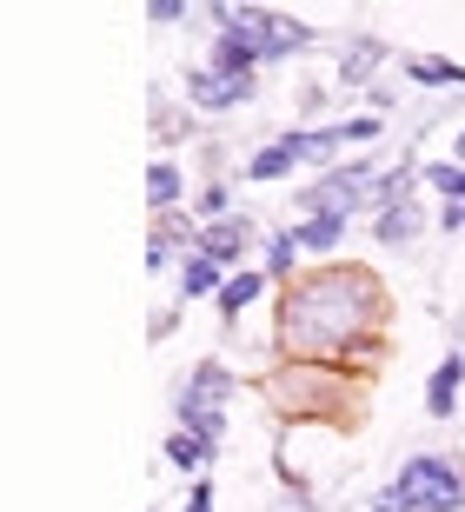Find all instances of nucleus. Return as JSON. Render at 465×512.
Masks as SVG:
<instances>
[{"mask_svg": "<svg viewBox=\"0 0 465 512\" xmlns=\"http://www.w3.org/2000/svg\"><path fill=\"white\" fill-rule=\"evenodd\" d=\"M200 213L226 220V187H220V180H206V187H200Z\"/></svg>", "mask_w": 465, "mask_h": 512, "instance_id": "aec40b11", "label": "nucleus"}, {"mask_svg": "<svg viewBox=\"0 0 465 512\" xmlns=\"http://www.w3.org/2000/svg\"><path fill=\"white\" fill-rule=\"evenodd\" d=\"M299 253H333L339 240H346V220L339 213H306V227H293Z\"/></svg>", "mask_w": 465, "mask_h": 512, "instance_id": "9b49d317", "label": "nucleus"}, {"mask_svg": "<svg viewBox=\"0 0 465 512\" xmlns=\"http://www.w3.org/2000/svg\"><path fill=\"white\" fill-rule=\"evenodd\" d=\"M260 286H266V273H233V280H226V293H220V320H240L246 306L260 300Z\"/></svg>", "mask_w": 465, "mask_h": 512, "instance_id": "ddd939ff", "label": "nucleus"}, {"mask_svg": "<svg viewBox=\"0 0 465 512\" xmlns=\"http://www.w3.org/2000/svg\"><path fill=\"white\" fill-rule=\"evenodd\" d=\"M193 253H206V260L233 266V260L246 253V220H233V213H226V220H213V227H200V233H193Z\"/></svg>", "mask_w": 465, "mask_h": 512, "instance_id": "423d86ee", "label": "nucleus"}, {"mask_svg": "<svg viewBox=\"0 0 465 512\" xmlns=\"http://www.w3.org/2000/svg\"><path fill=\"white\" fill-rule=\"evenodd\" d=\"M392 486L412 512H465V466L446 453H412Z\"/></svg>", "mask_w": 465, "mask_h": 512, "instance_id": "f03ea898", "label": "nucleus"}, {"mask_svg": "<svg viewBox=\"0 0 465 512\" xmlns=\"http://www.w3.org/2000/svg\"><path fill=\"white\" fill-rule=\"evenodd\" d=\"M213 453H220V446H206V439H193V433H173L167 439V459H173V466H186V473L213 466Z\"/></svg>", "mask_w": 465, "mask_h": 512, "instance_id": "4468645a", "label": "nucleus"}, {"mask_svg": "<svg viewBox=\"0 0 465 512\" xmlns=\"http://www.w3.org/2000/svg\"><path fill=\"white\" fill-rule=\"evenodd\" d=\"M233 399V373H226L220 360H200L193 373H186V393H180V413H206V406H220Z\"/></svg>", "mask_w": 465, "mask_h": 512, "instance_id": "20e7f679", "label": "nucleus"}, {"mask_svg": "<svg viewBox=\"0 0 465 512\" xmlns=\"http://www.w3.org/2000/svg\"><path fill=\"white\" fill-rule=\"evenodd\" d=\"M412 233H419V207H412V200H392V207L372 213V240H379V247H406Z\"/></svg>", "mask_w": 465, "mask_h": 512, "instance_id": "1a4fd4ad", "label": "nucleus"}, {"mask_svg": "<svg viewBox=\"0 0 465 512\" xmlns=\"http://www.w3.org/2000/svg\"><path fill=\"white\" fill-rule=\"evenodd\" d=\"M186 512H213V486H206V479L193 486V493H186Z\"/></svg>", "mask_w": 465, "mask_h": 512, "instance_id": "412c9836", "label": "nucleus"}, {"mask_svg": "<svg viewBox=\"0 0 465 512\" xmlns=\"http://www.w3.org/2000/svg\"><path fill=\"white\" fill-rule=\"evenodd\" d=\"M186 94L206 114H226V107H246V100L260 94V80H233V74H213V67H193L186 74Z\"/></svg>", "mask_w": 465, "mask_h": 512, "instance_id": "7ed1b4c3", "label": "nucleus"}, {"mask_svg": "<svg viewBox=\"0 0 465 512\" xmlns=\"http://www.w3.org/2000/svg\"><path fill=\"white\" fill-rule=\"evenodd\" d=\"M186 14H193L186 0H147V20H153V27H173V20H186Z\"/></svg>", "mask_w": 465, "mask_h": 512, "instance_id": "a211bd4d", "label": "nucleus"}, {"mask_svg": "<svg viewBox=\"0 0 465 512\" xmlns=\"http://www.w3.org/2000/svg\"><path fill=\"white\" fill-rule=\"evenodd\" d=\"M459 160H465V127H459Z\"/></svg>", "mask_w": 465, "mask_h": 512, "instance_id": "5701e85b", "label": "nucleus"}, {"mask_svg": "<svg viewBox=\"0 0 465 512\" xmlns=\"http://www.w3.org/2000/svg\"><path fill=\"white\" fill-rule=\"evenodd\" d=\"M206 293H213V300L226 293V266L206 260V253H186L180 260V300H206Z\"/></svg>", "mask_w": 465, "mask_h": 512, "instance_id": "6e6552de", "label": "nucleus"}, {"mask_svg": "<svg viewBox=\"0 0 465 512\" xmlns=\"http://www.w3.org/2000/svg\"><path fill=\"white\" fill-rule=\"evenodd\" d=\"M299 167V153H293V140H286V133H279L273 147H260L253 153V160H246V180H286V173Z\"/></svg>", "mask_w": 465, "mask_h": 512, "instance_id": "f8f14e48", "label": "nucleus"}, {"mask_svg": "<svg viewBox=\"0 0 465 512\" xmlns=\"http://www.w3.org/2000/svg\"><path fill=\"white\" fill-rule=\"evenodd\" d=\"M426 180L446 193V207H465V160H439V167H426Z\"/></svg>", "mask_w": 465, "mask_h": 512, "instance_id": "dca6fc26", "label": "nucleus"}, {"mask_svg": "<svg viewBox=\"0 0 465 512\" xmlns=\"http://www.w3.org/2000/svg\"><path fill=\"white\" fill-rule=\"evenodd\" d=\"M293 260H299V240L293 233H273L266 240V280H293Z\"/></svg>", "mask_w": 465, "mask_h": 512, "instance_id": "f3484780", "label": "nucleus"}, {"mask_svg": "<svg viewBox=\"0 0 465 512\" xmlns=\"http://www.w3.org/2000/svg\"><path fill=\"white\" fill-rule=\"evenodd\" d=\"M399 74H406L412 87H465V67H452L446 54H406Z\"/></svg>", "mask_w": 465, "mask_h": 512, "instance_id": "9d476101", "label": "nucleus"}, {"mask_svg": "<svg viewBox=\"0 0 465 512\" xmlns=\"http://www.w3.org/2000/svg\"><path fill=\"white\" fill-rule=\"evenodd\" d=\"M379 60H386V40H379V34H353V40H346V60H339V87L372 80V74H379Z\"/></svg>", "mask_w": 465, "mask_h": 512, "instance_id": "0eeeda50", "label": "nucleus"}, {"mask_svg": "<svg viewBox=\"0 0 465 512\" xmlns=\"http://www.w3.org/2000/svg\"><path fill=\"white\" fill-rule=\"evenodd\" d=\"M379 133H386V120H339V140H379Z\"/></svg>", "mask_w": 465, "mask_h": 512, "instance_id": "6ab92c4d", "label": "nucleus"}, {"mask_svg": "<svg viewBox=\"0 0 465 512\" xmlns=\"http://www.w3.org/2000/svg\"><path fill=\"white\" fill-rule=\"evenodd\" d=\"M459 386H465V360H459V353H446V360L432 366V380H426V413L432 419H452V413H459Z\"/></svg>", "mask_w": 465, "mask_h": 512, "instance_id": "39448f33", "label": "nucleus"}, {"mask_svg": "<svg viewBox=\"0 0 465 512\" xmlns=\"http://www.w3.org/2000/svg\"><path fill=\"white\" fill-rule=\"evenodd\" d=\"M366 313H372L366 273H319L313 286H299L286 300V333L306 340V326H333V346H353L366 333Z\"/></svg>", "mask_w": 465, "mask_h": 512, "instance_id": "f257e3e1", "label": "nucleus"}, {"mask_svg": "<svg viewBox=\"0 0 465 512\" xmlns=\"http://www.w3.org/2000/svg\"><path fill=\"white\" fill-rule=\"evenodd\" d=\"M180 167H167V160H160V167H153L147 173V200H153V207H160V213H173V207H180Z\"/></svg>", "mask_w": 465, "mask_h": 512, "instance_id": "2eb2a0df", "label": "nucleus"}, {"mask_svg": "<svg viewBox=\"0 0 465 512\" xmlns=\"http://www.w3.org/2000/svg\"><path fill=\"white\" fill-rule=\"evenodd\" d=\"M439 227H446V233H465V207H446V213H439Z\"/></svg>", "mask_w": 465, "mask_h": 512, "instance_id": "4be33fe9", "label": "nucleus"}]
</instances>
